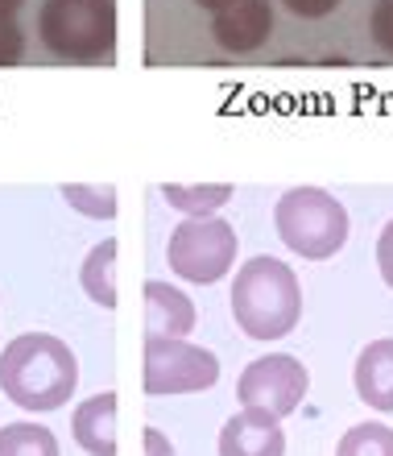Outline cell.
Instances as JSON below:
<instances>
[{
	"label": "cell",
	"mask_w": 393,
	"mask_h": 456,
	"mask_svg": "<svg viewBox=\"0 0 393 456\" xmlns=\"http://www.w3.org/2000/svg\"><path fill=\"white\" fill-rule=\"evenodd\" d=\"M79 386V361L71 345L50 332H21L0 353V390L21 411H59Z\"/></svg>",
	"instance_id": "1"
},
{
	"label": "cell",
	"mask_w": 393,
	"mask_h": 456,
	"mask_svg": "<svg viewBox=\"0 0 393 456\" xmlns=\"http://www.w3.org/2000/svg\"><path fill=\"white\" fill-rule=\"evenodd\" d=\"M302 315L298 274L277 257H249L232 282V320L249 340H282Z\"/></svg>",
	"instance_id": "2"
},
{
	"label": "cell",
	"mask_w": 393,
	"mask_h": 456,
	"mask_svg": "<svg viewBox=\"0 0 393 456\" xmlns=\"http://www.w3.org/2000/svg\"><path fill=\"white\" fill-rule=\"evenodd\" d=\"M37 37L62 62H112L116 59V0H42Z\"/></svg>",
	"instance_id": "3"
},
{
	"label": "cell",
	"mask_w": 393,
	"mask_h": 456,
	"mask_svg": "<svg viewBox=\"0 0 393 456\" xmlns=\"http://www.w3.org/2000/svg\"><path fill=\"white\" fill-rule=\"evenodd\" d=\"M274 228L282 245L302 262H327L348 245V208L323 187H290L274 204Z\"/></svg>",
	"instance_id": "4"
},
{
	"label": "cell",
	"mask_w": 393,
	"mask_h": 456,
	"mask_svg": "<svg viewBox=\"0 0 393 456\" xmlns=\"http://www.w3.org/2000/svg\"><path fill=\"white\" fill-rule=\"evenodd\" d=\"M240 253L237 228L220 216H187L166 240V262L170 270L187 282L212 287L220 278L232 274Z\"/></svg>",
	"instance_id": "5"
},
{
	"label": "cell",
	"mask_w": 393,
	"mask_h": 456,
	"mask_svg": "<svg viewBox=\"0 0 393 456\" xmlns=\"http://www.w3.org/2000/svg\"><path fill=\"white\" fill-rule=\"evenodd\" d=\"M141 386L149 398L199 395L220 382V361L212 348L191 345L187 337H145Z\"/></svg>",
	"instance_id": "6"
},
{
	"label": "cell",
	"mask_w": 393,
	"mask_h": 456,
	"mask_svg": "<svg viewBox=\"0 0 393 456\" xmlns=\"http://www.w3.org/2000/svg\"><path fill=\"white\" fill-rule=\"evenodd\" d=\"M310 390L307 365L290 353H265V357L249 361L237 382V398L245 411H265L274 419H286L302 407V398Z\"/></svg>",
	"instance_id": "7"
},
{
	"label": "cell",
	"mask_w": 393,
	"mask_h": 456,
	"mask_svg": "<svg viewBox=\"0 0 393 456\" xmlns=\"http://www.w3.org/2000/svg\"><path fill=\"white\" fill-rule=\"evenodd\" d=\"M274 34V9L269 0H232L224 12H215L212 37L228 54H253Z\"/></svg>",
	"instance_id": "8"
},
{
	"label": "cell",
	"mask_w": 393,
	"mask_h": 456,
	"mask_svg": "<svg viewBox=\"0 0 393 456\" xmlns=\"http://www.w3.org/2000/svg\"><path fill=\"white\" fill-rule=\"evenodd\" d=\"M220 456H286L282 419L265 411H237L220 428Z\"/></svg>",
	"instance_id": "9"
},
{
	"label": "cell",
	"mask_w": 393,
	"mask_h": 456,
	"mask_svg": "<svg viewBox=\"0 0 393 456\" xmlns=\"http://www.w3.org/2000/svg\"><path fill=\"white\" fill-rule=\"evenodd\" d=\"M352 386L365 407L393 415V337L369 340L352 365Z\"/></svg>",
	"instance_id": "10"
},
{
	"label": "cell",
	"mask_w": 393,
	"mask_h": 456,
	"mask_svg": "<svg viewBox=\"0 0 393 456\" xmlns=\"http://www.w3.org/2000/svg\"><path fill=\"white\" fill-rule=\"evenodd\" d=\"M71 436L87 456H116V395L100 390L71 415Z\"/></svg>",
	"instance_id": "11"
},
{
	"label": "cell",
	"mask_w": 393,
	"mask_h": 456,
	"mask_svg": "<svg viewBox=\"0 0 393 456\" xmlns=\"http://www.w3.org/2000/svg\"><path fill=\"white\" fill-rule=\"evenodd\" d=\"M145 320H149V337H187L195 328V303L179 287L149 278L145 282Z\"/></svg>",
	"instance_id": "12"
},
{
	"label": "cell",
	"mask_w": 393,
	"mask_h": 456,
	"mask_svg": "<svg viewBox=\"0 0 393 456\" xmlns=\"http://www.w3.org/2000/svg\"><path fill=\"white\" fill-rule=\"evenodd\" d=\"M116 237H104L100 245H92L84 257V270H79V282H84V295L96 307L112 312L116 307Z\"/></svg>",
	"instance_id": "13"
},
{
	"label": "cell",
	"mask_w": 393,
	"mask_h": 456,
	"mask_svg": "<svg viewBox=\"0 0 393 456\" xmlns=\"http://www.w3.org/2000/svg\"><path fill=\"white\" fill-rule=\"evenodd\" d=\"M232 195V183H162V200L182 216H215Z\"/></svg>",
	"instance_id": "14"
},
{
	"label": "cell",
	"mask_w": 393,
	"mask_h": 456,
	"mask_svg": "<svg viewBox=\"0 0 393 456\" xmlns=\"http://www.w3.org/2000/svg\"><path fill=\"white\" fill-rule=\"evenodd\" d=\"M0 456H59V440L42 423H4L0 428Z\"/></svg>",
	"instance_id": "15"
},
{
	"label": "cell",
	"mask_w": 393,
	"mask_h": 456,
	"mask_svg": "<svg viewBox=\"0 0 393 456\" xmlns=\"http://www.w3.org/2000/svg\"><path fill=\"white\" fill-rule=\"evenodd\" d=\"M62 200L87 220H112L116 216V187L112 183H62Z\"/></svg>",
	"instance_id": "16"
},
{
	"label": "cell",
	"mask_w": 393,
	"mask_h": 456,
	"mask_svg": "<svg viewBox=\"0 0 393 456\" xmlns=\"http://www.w3.org/2000/svg\"><path fill=\"white\" fill-rule=\"evenodd\" d=\"M335 456H393V428L385 423H357L340 436Z\"/></svg>",
	"instance_id": "17"
},
{
	"label": "cell",
	"mask_w": 393,
	"mask_h": 456,
	"mask_svg": "<svg viewBox=\"0 0 393 456\" xmlns=\"http://www.w3.org/2000/svg\"><path fill=\"white\" fill-rule=\"evenodd\" d=\"M369 34H373V42H377L385 54H393V0H377V4H373Z\"/></svg>",
	"instance_id": "18"
},
{
	"label": "cell",
	"mask_w": 393,
	"mask_h": 456,
	"mask_svg": "<svg viewBox=\"0 0 393 456\" xmlns=\"http://www.w3.org/2000/svg\"><path fill=\"white\" fill-rule=\"evenodd\" d=\"M25 54V34L17 21H0V67H17Z\"/></svg>",
	"instance_id": "19"
},
{
	"label": "cell",
	"mask_w": 393,
	"mask_h": 456,
	"mask_svg": "<svg viewBox=\"0 0 393 456\" xmlns=\"http://www.w3.org/2000/svg\"><path fill=\"white\" fill-rule=\"evenodd\" d=\"M377 270H381L385 287L393 290V220L381 228V237H377Z\"/></svg>",
	"instance_id": "20"
},
{
	"label": "cell",
	"mask_w": 393,
	"mask_h": 456,
	"mask_svg": "<svg viewBox=\"0 0 393 456\" xmlns=\"http://www.w3.org/2000/svg\"><path fill=\"white\" fill-rule=\"evenodd\" d=\"M294 17H307V21H315V17H327V12L340 9V0H282Z\"/></svg>",
	"instance_id": "21"
},
{
	"label": "cell",
	"mask_w": 393,
	"mask_h": 456,
	"mask_svg": "<svg viewBox=\"0 0 393 456\" xmlns=\"http://www.w3.org/2000/svg\"><path fill=\"white\" fill-rule=\"evenodd\" d=\"M145 456H174V444L157 428H145Z\"/></svg>",
	"instance_id": "22"
},
{
	"label": "cell",
	"mask_w": 393,
	"mask_h": 456,
	"mask_svg": "<svg viewBox=\"0 0 393 456\" xmlns=\"http://www.w3.org/2000/svg\"><path fill=\"white\" fill-rule=\"evenodd\" d=\"M21 4H25V0H0V21H12Z\"/></svg>",
	"instance_id": "23"
},
{
	"label": "cell",
	"mask_w": 393,
	"mask_h": 456,
	"mask_svg": "<svg viewBox=\"0 0 393 456\" xmlns=\"http://www.w3.org/2000/svg\"><path fill=\"white\" fill-rule=\"evenodd\" d=\"M195 4H199V9H207L215 17V12H224L228 4H232V0H195Z\"/></svg>",
	"instance_id": "24"
}]
</instances>
